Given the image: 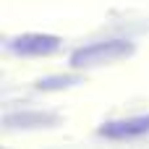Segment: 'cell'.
<instances>
[{
  "label": "cell",
  "instance_id": "cell-1",
  "mask_svg": "<svg viewBox=\"0 0 149 149\" xmlns=\"http://www.w3.org/2000/svg\"><path fill=\"white\" fill-rule=\"evenodd\" d=\"M134 52L131 42L115 39V42H97V45H86L81 50H76L71 55V65L73 68H92V65H105L113 60H120L126 55Z\"/></svg>",
  "mask_w": 149,
  "mask_h": 149
},
{
  "label": "cell",
  "instance_id": "cell-2",
  "mask_svg": "<svg viewBox=\"0 0 149 149\" xmlns=\"http://www.w3.org/2000/svg\"><path fill=\"white\" fill-rule=\"evenodd\" d=\"M58 45H60V39L50 37V34H24L10 42V50L21 52V55H50L58 50Z\"/></svg>",
  "mask_w": 149,
  "mask_h": 149
},
{
  "label": "cell",
  "instance_id": "cell-3",
  "mask_svg": "<svg viewBox=\"0 0 149 149\" xmlns=\"http://www.w3.org/2000/svg\"><path fill=\"white\" fill-rule=\"evenodd\" d=\"M149 131V115H139L131 120H113L107 126H102V136L107 139H131V136H141Z\"/></svg>",
  "mask_w": 149,
  "mask_h": 149
}]
</instances>
